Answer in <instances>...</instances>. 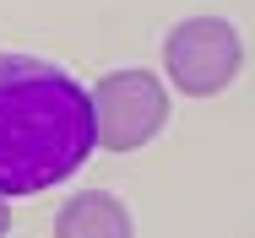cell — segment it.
Here are the masks:
<instances>
[{
  "instance_id": "obj_1",
  "label": "cell",
  "mask_w": 255,
  "mask_h": 238,
  "mask_svg": "<svg viewBox=\"0 0 255 238\" xmlns=\"http://www.w3.org/2000/svg\"><path fill=\"white\" fill-rule=\"evenodd\" d=\"M93 92L33 54H0V195H38L93 157Z\"/></svg>"
},
{
  "instance_id": "obj_2",
  "label": "cell",
  "mask_w": 255,
  "mask_h": 238,
  "mask_svg": "<svg viewBox=\"0 0 255 238\" xmlns=\"http://www.w3.org/2000/svg\"><path fill=\"white\" fill-rule=\"evenodd\" d=\"M163 65H168V76H174L179 92L212 97L239 76L245 44H239V33L223 16H190V22H179L163 38Z\"/></svg>"
},
{
  "instance_id": "obj_3",
  "label": "cell",
  "mask_w": 255,
  "mask_h": 238,
  "mask_svg": "<svg viewBox=\"0 0 255 238\" xmlns=\"http://www.w3.org/2000/svg\"><path fill=\"white\" fill-rule=\"evenodd\" d=\"M168 92L147 71H114L93 87V136L109 152H136L163 130Z\"/></svg>"
},
{
  "instance_id": "obj_4",
  "label": "cell",
  "mask_w": 255,
  "mask_h": 238,
  "mask_svg": "<svg viewBox=\"0 0 255 238\" xmlns=\"http://www.w3.org/2000/svg\"><path fill=\"white\" fill-rule=\"evenodd\" d=\"M54 238H136V233H130V211L109 190H82L76 200L60 206Z\"/></svg>"
},
{
  "instance_id": "obj_5",
  "label": "cell",
  "mask_w": 255,
  "mask_h": 238,
  "mask_svg": "<svg viewBox=\"0 0 255 238\" xmlns=\"http://www.w3.org/2000/svg\"><path fill=\"white\" fill-rule=\"evenodd\" d=\"M5 228H11V206H5V195H0V238H5Z\"/></svg>"
}]
</instances>
